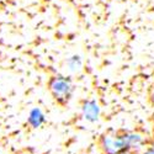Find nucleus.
<instances>
[{"instance_id": "obj_1", "label": "nucleus", "mask_w": 154, "mask_h": 154, "mask_svg": "<svg viewBox=\"0 0 154 154\" xmlns=\"http://www.w3.org/2000/svg\"><path fill=\"white\" fill-rule=\"evenodd\" d=\"M48 88H49V91L52 94V96L54 97V100L59 102V104H67L70 100L73 91H74L72 80L62 75L53 76L49 80Z\"/></svg>"}, {"instance_id": "obj_2", "label": "nucleus", "mask_w": 154, "mask_h": 154, "mask_svg": "<svg viewBox=\"0 0 154 154\" xmlns=\"http://www.w3.org/2000/svg\"><path fill=\"white\" fill-rule=\"evenodd\" d=\"M99 148L102 154H119L127 150L122 133H105L100 138Z\"/></svg>"}, {"instance_id": "obj_3", "label": "nucleus", "mask_w": 154, "mask_h": 154, "mask_svg": "<svg viewBox=\"0 0 154 154\" xmlns=\"http://www.w3.org/2000/svg\"><path fill=\"white\" fill-rule=\"evenodd\" d=\"M123 140L126 144V149L133 152V153H139L144 147H147L148 140L147 137L137 131H128V132H123Z\"/></svg>"}, {"instance_id": "obj_4", "label": "nucleus", "mask_w": 154, "mask_h": 154, "mask_svg": "<svg viewBox=\"0 0 154 154\" xmlns=\"http://www.w3.org/2000/svg\"><path fill=\"white\" fill-rule=\"evenodd\" d=\"M82 116L86 122L95 123L100 120L101 107L96 100H86L82 106Z\"/></svg>"}, {"instance_id": "obj_5", "label": "nucleus", "mask_w": 154, "mask_h": 154, "mask_svg": "<svg viewBox=\"0 0 154 154\" xmlns=\"http://www.w3.org/2000/svg\"><path fill=\"white\" fill-rule=\"evenodd\" d=\"M27 123L31 128H40L46 123V115L40 107H33L29 112Z\"/></svg>"}, {"instance_id": "obj_6", "label": "nucleus", "mask_w": 154, "mask_h": 154, "mask_svg": "<svg viewBox=\"0 0 154 154\" xmlns=\"http://www.w3.org/2000/svg\"><path fill=\"white\" fill-rule=\"evenodd\" d=\"M137 154H154V143L153 144H147V147H144Z\"/></svg>"}, {"instance_id": "obj_7", "label": "nucleus", "mask_w": 154, "mask_h": 154, "mask_svg": "<svg viewBox=\"0 0 154 154\" xmlns=\"http://www.w3.org/2000/svg\"><path fill=\"white\" fill-rule=\"evenodd\" d=\"M119 154H136V153L130 152V150H125V152H121V153H119Z\"/></svg>"}]
</instances>
